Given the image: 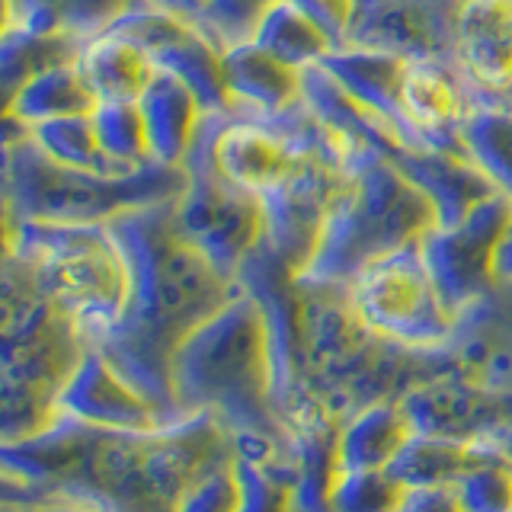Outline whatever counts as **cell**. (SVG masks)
I'll list each match as a JSON object with an SVG mask.
<instances>
[{
    "label": "cell",
    "instance_id": "1",
    "mask_svg": "<svg viewBox=\"0 0 512 512\" xmlns=\"http://www.w3.org/2000/svg\"><path fill=\"white\" fill-rule=\"evenodd\" d=\"M237 461V442L212 416L148 432L58 420L0 445V500H64L96 512H180L205 477Z\"/></svg>",
    "mask_w": 512,
    "mask_h": 512
},
{
    "label": "cell",
    "instance_id": "2",
    "mask_svg": "<svg viewBox=\"0 0 512 512\" xmlns=\"http://www.w3.org/2000/svg\"><path fill=\"white\" fill-rule=\"evenodd\" d=\"M173 202L109 221L128 260V308L122 324L93 346L170 423L186 420L173 391V359L192 330L240 295L176 228Z\"/></svg>",
    "mask_w": 512,
    "mask_h": 512
},
{
    "label": "cell",
    "instance_id": "3",
    "mask_svg": "<svg viewBox=\"0 0 512 512\" xmlns=\"http://www.w3.org/2000/svg\"><path fill=\"white\" fill-rule=\"evenodd\" d=\"M173 391L183 416H212L237 442V455L288 468L292 436L272 388L266 320L256 298L240 295L186 336L173 359Z\"/></svg>",
    "mask_w": 512,
    "mask_h": 512
},
{
    "label": "cell",
    "instance_id": "4",
    "mask_svg": "<svg viewBox=\"0 0 512 512\" xmlns=\"http://www.w3.org/2000/svg\"><path fill=\"white\" fill-rule=\"evenodd\" d=\"M301 295L304 384L314 404L336 423L381 400H400L448 372L442 349H407L368 330L352 311L346 288L301 285Z\"/></svg>",
    "mask_w": 512,
    "mask_h": 512
},
{
    "label": "cell",
    "instance_id": "5",
    "mask_svg": "<svg viewBox=\"0 0 512 512\" xmlns=\"http://www.w3.org/2000/svg\"><path fill=\"white\" fill-rule=\"evenodd\" d=\"M0 295V445H10L58 420V397L93 343L10 253Z\"/></svg>",
    "mask_w": 512,
    "mask_h": 512
},
{
    "label": "cell",
    "instance_id": "6",
    "mask_svg": "<svg viewBox=\"0 0 512 512\" xmlns=\"http://www.w3.org/2000/svg\"><path fill=\"white\" fill-rule=\"evenodd\" d=\"M186 173L148 164L100 173L55 164L29 141L26 128L4 119V221L109 224L125 212L180 199Z\"/></svg>",
    "mask_w": 512,
    "mask_h": 512
},
{
    "label": "cell",
    "instance_id": "7",
    "mask_svg": "<svg viewBox=\"0 0 512 512\" xmlns=\"http://www.w3.org/2000/svg\"><path fill=\"white\" fill-rule=\"evenodd\" d=\"M429 228H436V212L423 192L384 154H372L349 173L298 282L346 288L381 256L420 244Z\"/></svg>",
    "mask_w": 512,
    "mask_h": 512
},
{
    "label": "cell",
    "instance_id": "8",
    "mask_svg": "<svg viewBox=\"0 0 512 512\" xmlns=\"http://www.w3.org/2000/svg\"><path fill=\"white\" fill-rule=\"evenodd\" d=\"M4 234V253L32 272L36 285L77 320L90 343L122 324L132 276L109 224L4 221Z\"/></svg>",
    "mask_w": 512,
    "mask_h": 512
},
{
    "label": "cell",
    "instance_id": "9",
    "mask_svg": "<svg viewBox=\"0 0 512 512\" xmlns=\"http://www.w3.org/2000/svg\"><path fill=\"white\" fill-rule=\"evenodd\" d=\"M183 173L186 186L173 205L176 228L224 279L237 282L244 263L263 244L266 218L260 199L218 170L212 151V112L183 160Z\"/></svg>",
    "mask_w": 512,
    "mask_h": 512
},
{
    "label": "cell",
    "instance_id": "10",
    "mask_svg": "<svg viewBox=\"0 0 512 512\" xmlns=\"http://www.w3.org/2000/svg\"><path fill=\"white\" fill-rule=\"evenodd\" d=\"M359 320L397 346L432 352L455 333V314L445 308L420 244L381 256L346 285Z\"/></svg>",
    "mask_w": 512,
    "mask_h": 512
},
{
    "label": "cell",
    "instance_id": "11",
    "mask_svg": "<svg viewBox=\"0 0 512 512\" xmlns=\"http://www.w3.org/2000/svg\"><path fill=\"white\" fill-rule=\"evenodd\" d=\"M512 231V199L506 192H496L493 199L477 205L474 212L448 228H429L420 240L426 266L436 279V288L445 308L455 320L474 308L480 298H487L500 276H496V256L506 234Z\"/></svg>",
    "mask_w": 512,
    "mask_h": 512
},
{
    "label": "cell",
    "instance_id": "12",
    "mask_svg": "<svg viewBox=\"0 0 512 512\" xmlns=\"http://www.w3.org/2000/svg\"><path fill=\"white\" fill-rule=\"evenodd\" d=\"M109 29L141 48L151 58L154 71L183 80L208 112L231 109L221 64L224 48L199 23L157 7L151 0H135Z\"/></svg>",
    "mask_w": 512,
    "mask_h": 512
},
{
    "label": "cell",
    "instance_id": "13",
    "mask_svg": "<svg viewBox=\"0 0 512 512\" xmlns=\"http://www.w3.org/2000/svg\"><path fill=\"white\" fill-rule=\"evenodd\" d=\"M346 183L349 173L336 170L317 157L301 154L292 173L279 186H272L266 196H260L263 218H266L263 244L288 269H295V276L311 263L330 208L340 199Z\"/></svg>",
    "mask_w": 512,
    "mask_h": 512
},
{
    "label": "cell",
    "instance_id": "14",
    "mask_svg": "<svg viewBox=\"0 0 512 512\" xmlns=\"http://www.w3.org/2000/svg\"><path fill=\"white\" fill-rule=\"evenodd\" d=\"M464 0H359L349 42L404 58H455V29Z\"/></svg>",
    "mask_w": 512,
    "mask_h": 512
},
{
    "label": "cell",
    "instance_id": "15",
    "mask_svg": "<svg viewBox=\"0 0 512 512\" xmlns=\"http://www.w3.org/2000/svg\"><path fill=\"white\" fill-rule=\"evenodd\" d=\"M442 352L448 362L445 375L512 397V282H500L464 311Z\"/></svg>",
    "mask_w": 512,
    "mask_h": 512
},
{
    "label": "cell",
    "instance_id": "16",
    "mask_svg": "<svg viewBox=\"0 0 512 512\" xmlns=\"http://www.w3.org/2000/svg\"><path fill=\"white\" fill-rule=\"evenodd\" d=\"M416 436L436 439H496L512 429V397L490 394L477 384L442 375L400 397Z\"/></svg>",
    "mask_w": 512,
    "mask_h": 512
},
{
    "label": "cell",
    "instance_id": "17",
    "mask_svg": "<svg viewBox=\"0 0 512 512\" xmlns=\"http://www.w3.org/2000/svg\"><path fill=\"white\" fill-rule=\"evenodd\" d=\"M58 416L116 432H148L170 426V420L154 404H148L132 384H128L100 349L90 346L80 359L77 372L64 384L58 397Z\"/></svg>",
    "mask_w": 512,
    "mask_h": 512
},
{
    "label": "cell",
    "instance_id": "18",
    "mask_svg": "<svg viewBox=\"0 0 512 512\" xmlns=\"http://www.w3.org/2000/svg\"><path fill=\"white\" fill-rule=\"evenodd\" d=\"M212 151L218 170L256 199L279 186L301 157L269 119L234 109L212 112Z\"/></svg>",
    "mask_w": 512,
    "mask_h": 512
},
{
    "label": "cell",
    "instance_id": "19",
    "mask_svg": "<svg viewBox=\"0 0 512 512\" xmlns=\"http://www.w3.org/2000/svg\"><path fill=\"white\" fill-rule=\"evenodd\" d=\"M474 109V90L452 61L410 58L404 77V116L420 148L461 151V128Z\"/></svg>",
    "mask_w": 512,
    "mask_h": 512
},
{
    "label": "cell",
    "instance_id": "20",
    "mask_svg": "<svg viewBox=\"0 0 512 512\" xmlns=\"http://www.w3.org/2000/svg\"><path fill=\"white\" fill-rule=\"evenodd\" d=\"M388 160L423 192L432 212H436L439 228L464 221L477 205H484L500 192L490 176L461 151L407 148L404 144Z\"/></svg>",
    "mask_w": 512,
    "mask_h": 512
},
{
    "label": "cell",
    "instance_id": "21",
    "mask_svg": "<svg viewBox=\"0 0 512 512\" xmlns=\"http://www.w3.org/2000/svg\"><path fill=\"white\" fill-rule=\"evenodd\" d=\"M474 103L512 87V0H464L455 29V58Z\"/></svg>",
    "mask_w": 512,
    "mask_h": 512
},
{
    "label": "cell",
    "instance_id": "22",
    "mask_svg": "<svg viewBox=\"0 0 512 512\" xmlns=\"http://www.w3.org/2000/svg\"><path fill=\"white\" fill-rule=\"evenodd\" d=\"M410 58L397 52H384V48H368V45H336L324 58V68L336 84H340L352 100H359L381 119H388L400 138L407 141V148H420V141L410 132L407 116H404V77H407Z\"/></svg>",
    "mask_w": 512,
    "mask_h": 512
},
{
    "label": "cell",
    "instance_id": "23",
    "mask_svg": "<svg viewBox=\"0 0 512 512\" xmlns=\"http://www.w3.org/2000/svg\"><path fill=\"white\" fill-rule=\"evenodd\" d=\"M224 87L234 112L244 116H282L304 100V71L272 58L253 39L234 42L221 52Z\"/></svg>",
    "mask_w": 512,
    "mask_h": 512
},
{
    "label": "cell",
    "instance_id": "24",
    "mask_svg": "<svg viewBox=\"0 0 512 512\" xmlns=\"http://www.w3.org/2000/svg\"><path fill=\"white\" fill-rule=\"evenodd\" d=\"M288 458V512H336L333 487L340 477V423L324 410H311L292 429Z\"/></svg>",
    "mask_w": 512,
    "mask_h": 512
},
{
    "label": "cell",
    "instance_id": "25",
    "mask_svg": "<svg viewBox=\"0 0 512 512\" xmlns=\"http://www.w3.org/2000/svg\"><path fill=\"white\" fill-rule=\"evenodd\" d=\"M138 106L144 116V128H148L151 160L160 167L183 170V160L189 157L208 116L199 96L183 80L157 71L138 96Z\"/></svg>",
    "mask_w": 512,
    "mask_h": 512
},
{
    "label": "cell",
    "instance_id": "26",
    "mask_svg": "<svg viewBox=\"0 0 512 512\" xmlns=\"http://www.w3.org/2000/svg\"><path fill=\"white\" fill-rule=\"evenodd\" d=\"M416 429L400 400H381L340 423V471H388Z\"/></svg>",
    "mask_w": 512,
    "mask_h": 512
},
{
    "label": "cell",
    "instance_id": "27",
    "mask_svg": "<svg viewBox=\"0 0 512 512\" xmlns=\"http://www.w3.org/2000/svg\"><path fill=\"white\" fill-rule=\"evenodd\" d=\"M77 71L87 80L96 103H138V96L157 74L151 58L112 29L84 39Z\"/></svg>",
    "mask_w": 512,
    "mask_h": 512
},
{
    "label": "cell",
    "instance_id": "28",
    "mask_svg": "<svg viewBox=\"0 0 512 512\" xmlns=\"http://www.w3.org/2000/svg\"><path fill=\"white\" fill-rule=\"evenodd\" d=\"M506 448L500 439H474V442H458V439H436V436H413L410 445L397 455L391 464V474L404 484L407 490L416 487H455L477 464H487L493 458H503Z\"/></svg>",
    "mask_w": 512,
    "mask_h": 512
},
{
    "label": "cell",
    "instance_id": "29",
    "mask_svg": "<svg viewBox=\"0 0 512 512\" xmlns=\"http://www.w3.org/2000/svg\"><path fill=\"white\" fill-rule=\"evenodd\" d=\"M93 106L96 100L87 87V80L80 77L77 61H71V64H58V68L26 80L10 100H4V116L7 122L29 132V128L55 122V119L87 116V112H93Z\"/></svg>",
    "mask_w": 512,
    "mask_h": 512
},
{
    "label": "cell",
    "instance_id": "30",
    "mask_svg": "<svg viewBox=\"0 0 512 512\" xmlns=\"http://www.w3.org/2000/svg\"><path fill=\"white\" fill-rule=\"evenodd\" d=\"M80 45H84V39L71 36V32L4 26V32H0V87H4V100H10L26 80L52 71L58 64L77 61Z\"/></svg>",
    "mask_w": 512,
    "mask_h": 512
},
{
    "label": "cell",
    "instance_id": "31",
    "mask_svg": "<svg viewBox=\"0 0 512 512\" xmlns=\"http://www.w3.org/2000/svg\"><path fill=\"white\" fill-rule=\"evenodd\" d=\"M250 39L295 71L320 68L324 58L336 48L333 39L295 4V0H279L276 7H269L263 13V20L256 23Z\"/></svg>",
    "mask_w": 512,
    "mask_h": 512
},
{
    "label": "cell",
    "instance_id": "32",
    "mask_svg": "<svg viewBox=\"0 0 512 512\" xmlns=\"http://www.w3.org/2000/svg\"><path fill=\"white\" fill-rule=\"evenodd\" d=\"M135 0H4V26L71 32L90 39L109 29Z\"/></svg>",
    "mask_w": 512,
    "mask_h": 512
},
{
    "label": "cell",
    "instance_id": "33",
    "mask_svg": "<svg viewBox=\"0 0 512 512\" xmlns=\"http://www.w3.org/2000/svg\"><path fill=\"white\" fill-rule=\"evenodd\" d=\"M461 148L496 183V189L512 199V106L500 100H477L461 128Z\"/></svg>",
    "mask_w": 512,
    "mask_h": 512
},
{
    "label": "cell",
    "instance_id": "34",
    "mask_svg": "<svg viewBox=\"0 0 512 512\" xmlns=\"http://www.w3.org/2000/svg\"><path fill=\"white\" fill-rule=\"evenodd\" d=\"M90 116H93L96 138H100V148L112 167L128 173L154 164L148 128H144L138 103H96Z\"/></svg>",
    "mask_w": 512,
    "mask_h": 512
},
{
    "label": "cell",
    "instance_id": "35",
    "mask_svg": "<svg viewBox=\"0 0 512 512\" xmlns=\"http://www.w3.org/2000/svg\"><path fill=\"white\" fill-rule=\"evenodd\" d=\"M26 135L45 157H52L55 164L77 167V170L122 173L106 160V154L100 148V138H96L90 112H87V116H68V119H55V122L36 125V128H29Z\"/></svg>",
    "mask_w": 512,
    "mask_h": 512
},
{
    "label": "cell",
    "instance_id": "36",
    "mask_svg": "<svg viewBox=\"0 0 512 512\" xmlns=\"http://www.w3.org/2000/svg\"><path fill=\"white\" fill-rule=\"evenodd\" d=\"M407 487L391 471H340L333 487L336 512H397Z\"/></svg>",
    "mask_w": 512,
    "mask_h": 512
},
{
    "label": "cell",
    "instance_id": "37",
    "mask_svg": "<svg viewBox=\"0 0 512 512\" xmlns=\"http://www.w3.org/2000/svg\"><path fill=\"white\" fill-rule=\"evenodd\" d=\"M461 512H512V464L509 455L477 464L455 487H448Z\"/></svg>",
    "mask_w": 512,
    "mask_h": 512
},
{
    "label": "cell",
    "instance_id": "38",
    "mask_svg": "<svg viewBox=\"0 0 512 512\" xmlns=\"http://www.w3.org/2000/svg\"><path fill=\"white\" fill-rule=\"evenodd\" d=\"M234 471L240 484V503L234 512H288V471L244 455H237Z\"/></svg>",
    "mask_w": 512,
    "mask_h": 512
},
{
    "label": "cell",
    "instance_id": "39",
    "mask_svg": "<svg viewBox=\"0 0 512 512\" xmlns=\"http://www.w3.org/2000/svg\"><path fill=\"white\" fill-rule=\"evenodd\" d=\"M276 4L279 0H208V10L199 26L221 48H228L234 42L250 39L256 23L263 20V13Z\"/></svg>",
    "mask_w": 512,
    "mask_h": 512
},
{
    "label": "cell",
    "instance_id": "40",
    "mask_svg": "<svg viewBox=\"0 0 512 512\" xmlns=\"http://www.w3.org/2000/svg\"><path fill=\"white\" fill-rule=\"evenodd\" d=\"M237 503H240V484L231 464V468H221L212 477H205L183 500L180 512H234Z\"/></svg>",
    "mask_w": 512,
    "mask_h": 512
},
{
    "label": "cell",
    "instance_id": "41",
    "mask_svg": "<svg viewBox=\"0 0 512 512\" xmlns=\"http://www.w3.org/2000/svg\"><path fill=\"white\" fill-rule=\"evenodd\" d=\"M311 20L327 32L333 45H346L356 26L359 0H295Z\"/></svg>",
    "mask_w": 512,
    "mask_h": 512
},
{
    "label": "cell",
    "instance_id": "42",
    "mask_svg": "<svg viewBox=\"0 0 512 512\" xmlns=\"http://www.w3.org/2000/svg\"><path fill=\"white\" fill-rule=\"evenodd\" d=\"M397 512H461L448 487H416L407 490Z\"/></svg>",
    "mask_w": 512,
    "mask_h": 512
},
{
    "label": "cell",
    "instance_id": "43",
    "mask_svg": "<svg viewBox=\"0 0 512 512\" xmlns=\"http://www.w3.org/2000/svg\"><path fill=\"white\" fill-rule=\"evenodd\" d=\"M151 4L180 13V16H186V20H192V23H202V16L208 10V0H151Z\"/></svg>",
    "mask_w": 512,
    "mask_h": 512
},
{
    "label": "cell",
    "instance_id": "44",
    "mask_svg": "<svg viewBox=\"0 0 512 512\" xmlns=\"http://www.w3.org/2000/svg\"><path fill=\"white\" fill-rule=\"evenodd\" d=\"M16 503V500H13ZM29 512H96L80 503H64V500H42V503H23Z\"/></svg>",
    "mask_w": 512,
    "mask_h": 512
},
{
    "label": "cell",
    "instance_id": "45",
    "mask_svg": "<svg viewBox=\"0 0 512 512\" xmlns=\"http://www.w3.org/2000/svg\"><path fill=\"white\" fill-rule=\"evenodd\" d=\"M496 276H500V282H512V231L506 234L500 256H496Z\"/></svg>",
    "mask_w": 512,
    "mask_h": 512
},
{
    "label": "cell",
    "instance_id": "46",
    "mask_svg": "<svg viewBox=\"0 0 512 512\" xmlns=\"http://www.w3.org/2000/svg\"><path fill=\"white\" fill-rule=\"evenodd\" d=\"M496 439H500V445L506 448V455H509V464H512V429L500 432V436H496Z\"/></svg>",
    "mask_w": 512,
    "mask_h": 512
},
{
    "label": "cell",
    "instance_id": "47",
    "mask_svg": "<svg viewBox=\"0 0 512 512\" xmlns=\"http://www.w3.org/2000/svg\"><path fill=\"white\" fill-rule=\"evenodd\" d=\"M0 512H29L23 503H13V500H0Z\"/></svg>",
    "mask_w": 512,
    "mask_h": 512
},
{
    "label": "cell",
    "instance_id": "48",
    "mask_svg": "<svg viewBox=\"0 0 512 512\" xmlns=\"http://www.w3.org/2000/svg\"><path fill=\"white\" fill-rule=\"evenodd\" d=\"M487 100H500V103H509L512 106V87L503 90V93H496V96H487Z\"/></svg>",
    "mask_w": 512,
    "mask_h": 512
}]
</instances>
